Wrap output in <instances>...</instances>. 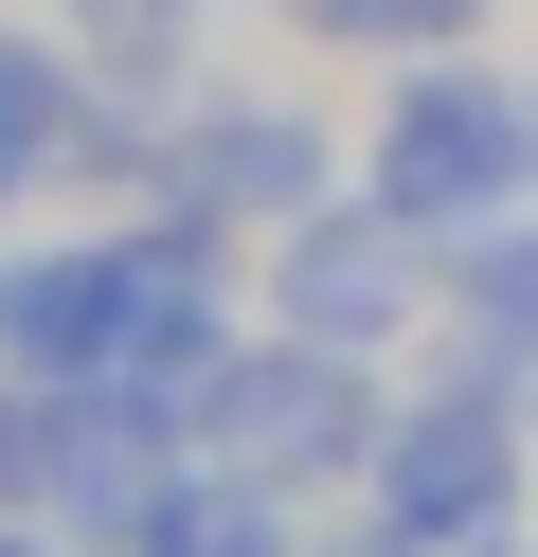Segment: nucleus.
I'll return each mask as SVG.
<instances>
[{
  "label": "nucleus",
  "mask_w": 538,
  "mask_h": 557,
  "mask_svg": "<svg viewBox=\"0 0 538 557\" xmlns=\"http://www.w3.org/2000/svg\"><path fill=\"white\" fill-rule=\"evenodd\" d=\"M377 377H359V342H234L215 360V396H198V468H251V485H341V468H377Z\"/></svg>",
  "instance_id": "nucleus-1"
},
{
  "label": "nucleus",
  "mask_w": 538,
  "mask_h": 557,
  "mask_svg": "<svg viewBox=\"0 0 538 557\" xmlns=\"http://www.w3.org/2000/svg\"><path fill=\"white\" fill-rule=\"evenodd\" d=\"M377 198L430 234V252L485 234V216H521V198H538V90H502V73H413L395 126H377Z\"/></svg>",
  "instance_id": "nucleus-2"
},
{
  "label": "nucleus",
  "mask_w": 538,
  "mask_h": 557,
  "mask_svg": "<svg viewBox=\"0 0 538 557\" xmlns=\"http://www.w3.org/2000/svg\"><path fill=\"white\" fill-rule=\"evenodd\" d=\"M521 432H538V413H502L485 377H449V396H413V413L377 432V468H359V485H377V521H395V540L485 557L502 521H521Z\"/></svg>",
  "instance_id": "nucleus-3"
},
{
  "label": "nucleus",
  "mask_w": 538,
  "mask_h": 557,
  "mask_svg": "<svg viewBox=\"0 0 538 557\" xmlns=\"http://www.w3.org/2000/svg\"><path fill=\"white\" fill-rule=\"evenodd\" d=\"M270 288H287V324H305V342H359V360H377L413 306H449V252H430L395 198H359V216H341V198H305Z\"/></svg>",
  "instance_id": "nucleus-4"
},
{
  "label": "nucleus",
  "mask_w": 538,
  "mask_h": 557,
  "mask_svg": "<svg viewBox=\"0 0 538 557\" xmlns=\"http://www.w3.org/2000/svg\"><path fill=\"white\" fill-rule=\"evenodd\" d=\"M126 288H143L126 234H108V252H18V270H0V377H108Z\"/></svg>",
  "instance_id": "nucleus-5"
},
{
  "label": "nucleus",
  "mask_w": 538,
  "mask_h": 557,
  "mask_svg": "<svg viewBox=\"0 0 538 557\" xmlns=\"http://www.w3.org/2000/svg\"><path fill=\"white\" fill-rule=\"evenodd\" d=\"M162 198H198L215 234H234V216L287 234V216L323 198V126H305V109H198V126L162 145Z\"/></svg>",
  "instance_id": "nucleus-6"
},
{
  "label": "nucleus",
  "mask_w": 538,
  "mask_h": 557,
  "mask_svg": "<svg viewBox=\"0 0 538 557\" xmlns=\"http://www.w3.org/2000/svg\"><path fill=\"white\" fill-rule=\"evenodd\" d=\"M449 324H466L449 377H485L502 413H538V198L485 216V234H449Z\"/></svg>",
  "instance_id": "nucleus-7"
},
{
  "label": "nucleus",
  "mask_w": 538,
  "mask_h": 557,
  "mask_svg": "<svg viewBox=\"0 0 538 557\" xmlns=\"http://www.w3.org/2000/svg\"><path fill=\"white\" fill-rule=\"evenodd\" d=\"M143 557H287V485H251V468H179V504L143 521Z\"/></svg>",
  "instance_id": "nucleus-8"
},
{
  "label": "nucleus",
  "mask_w": 538,
  "mask_h": 557,
  "mask_svg": "<svg viewBox=\"0 0 538 557\" xmlns=\"http://www.w3.org/2000/svg\"><path fill=\"white\" fill-rule=\"evenodd\" d=\"M72 126H90V109H72V54L0 37V198H18V181H54V162H72Z\"/></svg>",
  "instance_id": "nucleus-9"
},
{
  "label": "nucleus",
  "mask_w": 538,
  "mask_h": 557,
  "mask_svg": "<svg viewBox=\"0 0 538 557\" xmlns=\"http://www.w3.org/2000/svg\"><path fill=\"white\" fill-rule=\"evenodd\" d=\"M323 37H395V54H449L466 18H485V0H305Z\"/></svg>",
  "instance_id": "nucleus-10"
},
{
  "label": "nucleus",
  "mask_w": 538,
  "mask_h": 557,
  "mask_svg": "<svg viewBox=\"0 0 538 557\" xmlns=\"http://www.w3.org/2000/svg\"><path fill=\"white\" fill-rule=\"evenodd\" d=\"M323 557H430V540H395V521H359V540H323Z\"/></svg>",
  "instance_id": "nucleus-11"
},
{
  "label": "nucleus",
  "mask_w": 538,
  "mask_h": 557,
  "mask_svg": "<svg viewBox=\"0 0 538 557\" xmlns=\"http://www.w3.org/2000/svg\"><path fill=\"white\" fill-rule=\"evenodd\" d=\"M0 557H36V521H0Z\"/></svg>",
  "instance_id": "nucleus-12"
},
{
  "label": "nucleus",
  "mask_w": 538,
  "mask_h": 557,
  "mask_svg": "<svg viewBox=\"0 0 538 557\" xmlns=\"http://www.w3.org/2000/svg\"><path fill=\"white\" fill-rule=\"evenodd\" d=\"M485 557H521V540H485Z\"/></svg>",
  "instance_id": "nucleus-13"
}]
</instances>
